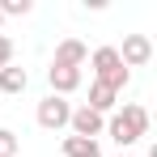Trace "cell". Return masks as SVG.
<instances>
[{"label":"cell","instance_id":"cell-8","mask_svg":"<svg viewBox=\"0 0 157 157\" xmlns=\"http://www.w3.org/2000/svg\"><path fill=\"white\" fill-rule=\"evenodd\" d=\"M30 85L26 68H17V64H9V68H0V94H21Z\"/></svg>","mask_w":157,"mask_h":157},{"label":"cell","instance_id":"cell-3","mask_svg":"<svg viewBox=\"0 0 157 157\" xmlns=\"http://www.w3.org/2000/svg\"><path fill=\"white\" fill-rule=\"evenodd\" d=\"M68 119H72V106L64 102V98L47 94V98L38 102V128H47V132H59V128H68Z\"/></svg>","mask_w":157,"mask_h":157},{"label":"cell","instance_id":"cell-11","mask_svg":"<svg viewBox=\"0 0 157 157\" xmlns=\"http://www.w3.org/2000/svg\"><path fill=\"white\" fill-rule=\"evenodd\" d=\"M30 13V0H4L0 4V17H26Z\"/></svg>","mask_w":157,"mask_h":157},{"label":"cell","instance_id":"cell-7","mask_svg":"<svg viewBox=\"0 0 157 157\" xmlns=\"http://www.w3.org/2000/svg\"><path fill=\"white\" fill-rule=\"evenodd\" d=\"M85 59H89V51H85L81 38H64V43L55 47V64H59V68H81Z\"/></svg>","mask_w":157,"mask_h":157},{"label":"cell","instance_id":"cell-16","mask_svg":"<svg viewBox=\"0 0 157 157\" xmlns=\"http://www.w3.org/2000/svg\"><path fill=\"white\" fill-rule=\"evenodd\" d=\"M0 21H4V17H0Z\"/></svg>","mask_w":157,"mask_h":157},{"label":"cell","instance_id":"cell-12","mask_svg":"<svg viewBox=\"0 0 157 157\" xmlns=\"http://www.w3.org/2000/svg\"><path fill=\"white\" fill-rule=\"evenodd\" d=\"M0 157H17V136L9 128H0Z\"/></svg>","mask_w":157,"mask_h":157},{"label":"cell","instance_id":"cell-9","mask_svg":"<svg viewBox=\"0 0 157 157\" xmlns=\"http://www.w3.org/2000/svg\"><path fill=\"white\" fill-rule=\"evenodd\" d=\"M115 98H119V94H115V89H106V85H98V81H94V85H89V110H98V115H106V110H115Z\"/></svg>","mask_w":157,"mask_h":157},{"label":"cell","instance_id":"cell-1","mask_svg":"<svg viewBox=\"0 0 157 157\" xmlns=\"http://www.w3.org/2000/svg\"><path fill=\"white\" fill-rule=\"evenodd\" d=\"M144 132H149V110H144V106H136V102L123 106V115H115V119L106 123V136H110L115 144H123V149L136 144Z\"/></svg>","mask_w":157,"mask_h":157},{"label":"cell","instance_id":"cell-5","mask_svg":"<svg viewBox=\"0 0 157 157\" xmlns=\"http://www.w3.org/2000/svg\"><path fill=\"white\" fill-rule=\"evenodd\" d=\"M119 59H123V68H144V64L153 59V43H149L144 34H128V38H123Z\"/></svg>","mask_w":157,"mask_h":157},{"label":"cell","instance_id":"cell-6","mask_svg":"<svg viewBox=\"0 0 157 157\" xmlns=\"http://www.w3.org/2000/svg\"><path fill=\"white\" fill-rule=\"evenodd\" d=\"M47 81H51L55 98H64V94L81 89V68H59V64H51V68H47Z\"/></svg>","mask_w":157,"mask_h":157},{"label":"cell","instance_id":"cell-10","mask_svg":"<svg viewBox=\"0 0 157 157\" xmlns=\"http://www.w3.org/2000/svg\"><path fill=\"white\" fill-rule=\"evenodd\" d=\"M98 140H81V136H64V157H85Z\"/></svg>","mask_w":157,"mask_h":157},{"label":"cell","instance_id":"cell-4","mask_svg":"<svg viewBox=\"0 0 157 157\" xmlns=\"http://www.w3.org/2000/svg\"><path fill=\"white\" fill-rule=\"evenodd\" d=\"M68 128H72V136H81V140H98L106 132V119L98 115V110H89V106H81V110H72V119H68Z\"/></svg>","mask_w":157,"mask_h":157},{"label":"cell","instance_id":"cell-2","mask_svg":"<svg viewBox=\"0 0 157 157\" xmlns=\"http://www.w3.org/2000/svg\"><path fill=\"white\" fill-rule=\"evenodd\" d=\"M89 64H94V81H98V85L115 89V94L128 85V68H123V59H119L115 47H98V51L89 55Z\"/></svg>","mask_w":157,"mask_h":157},{"label":"cell","instance_id":"cell-15","mask_svg":"<svg viewBox=\"0 0 157 157\" xmlns=\"http://www.w3.org/2000/svg\"><path fill=\"white\" fill-rule=\"evenodd\" d=\"M119 157H128V153H119Z\"/></svg>","mask_w":157,"mask_h":157},{"label":"cell","instance_id":"cell-14","mask_svg":"<svg viewBox=\"0 0 157 157\" xmlns=\"http://www.w3.org/2000/svg\"><path fill=\"white\" fill-rule=\"evenodd\" d=\"M85 157H102V149H98V144H94V149H89V153H85Z\"/></svg>","mask_w":157,"mask_h":157},{"label":"cell","instance_id":"cell-13","mask_svg":"<svg viewBox=\"0 0 157 157\" xmlns=\"http://www.w3.org/2000/svg\"><path fill=\"white\" fill-rule=\"evenodd\" d=\"M9 64H13V38L0 34V68H9Z\"/></svg>","mask_w":157,"mask_h":157}]
</instances>
